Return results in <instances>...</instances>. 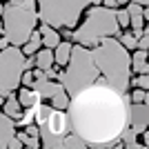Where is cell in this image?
<instances>
[{"mask_svg": "<svg viewBox=\"0 0 149 149\" xmlns=\"http://www.w3.org/2000/svg\"><path fill=\"white\" fill-rule=\"evenodd\" d=\"M129 91L120 93L105 78L71 96L69 116L78 136L93 147H111L129 127Z\"/></svg>", "mask_w": 149, "mask_h": 149, "instance_id": "1", "label": "cell"}, {"mask_svg": "<svg viewBox=\"0 0 149 149\" xmlns=\"http://www.w3.org/2000/svg\"><path fill=\"white\" fill-rule=\"evenodd\" d=\"M93 58L100 67V74L113 89L120 93L129 91L131 85V71H134V58L129 49L120 42V38L107 36L100 40V45L93 47Z\"/></svg>", "mask_w": 149, "mask_h": 149, "instance_id": "2", "label": "cell"}, {"mask_svg": "<svg viewBox=\"0 0 149 149\" xmlns=\"http://www.w3.org/2000/svg\"><path fill=\"white\" fill-rule=\"evenodd\" d=\"M100 78H102V74H100V67L96 62V58H93V49L85 47L80 42L74 45L71 60L65 67V71H60V82L67 87L69 96L91 87L93 82H98Z\"/></svg>", "mask_w": 149, "mask_h": 149, "instance_id": "3", "label": "cell"}, {"mask_svg": "<svg viewBox=\"0 0 149 149\" xmlns=\"http://www.w3.org/2000/svg\"><path fill=\"white\" fill-rule=\"evenodd\" d=\"M120 22H118V9H109V7L93 5L89 7V13L85 22L78 25L74 31V42H80L85 47H96L100 40L107 36H118L120 33Z\"/></svg>", "mask_w": 149, "mask_h": 149, "instance_id": "4", "label": "cell"}, {"mask_svg": "<svg viewBox=\"0 0 149 149\" xmlns=\"http://www.w3.org/2000/svg\"><path fill=\"white\" fill-rule=\"evenodd\" d=\"M36 123L40 125V138H42L45 149H56L62 147L65 138L74 131L71 116L65 109H56L54 105H36Z\"/></svg>", "mask_w": 149, "mask_h": 149, "instance_id": "5", "label": "cell"}, {"mask_svg": "<svg viewBox=\"0 0 149 149\" xmlns=\"http://www.w3.org/2000/svg\"><path fill=\"white\" fill-rule=\"evenodd\" d=\"M100 5V0H40L38 2V13L40 22H49L56 29H74L80 22V16L87 7Z\"/></svg>", "mask_w": 149, "mask_h": 149, "instance_id": "6", "label": "cell"}, {"mask_svg": "<svg viewBox=\"0 0 149 149\" xmlns=\"http://www.w3.org/2000/svg\"><path fill=\"white\" fill-rule=\"evenodd\" d=\"M38 22H40V13L36 9L18 7L11 0L2 5V33L11 40V45L22 47L36 31Z\"/></svg>", "mask_w": 149, "mask_h": 149, "instance_id": "7", "label": "cell"}, {"mask_svg": "<svg viewBox=\"0 0 149 149\" xmlns=\"http://www.w3.org/2000/svg\"><path fill=\"white\" fill-rule=\"evenodd\" d=\"M27 71V54L18 45H9L0 51V96L7 98L9 93L22 85V76Z\"/></svg>", "mask_w": 149, "mask_h": 149, "instance_id": "8", "label": "cell"}, {"mask_svg": "<svg viewBox=\"0 0 149 149\" xmlns=\"http://www.w3.org/2000/svg\"><path fill=\"white\" fill-rule=\"evenodd\" d=\"M18 127V120L11 118L9 113H0V149H9V143H11V138L18 134L16 131Z\"/></svg>", "mask_w": 149, "mask_h": 149, "instance_id": "9", "label": "cell"}, {"mask_svg": "<svg viewBox=\"0 0 149 149\" xmlns=\"http://www.w3.org/2000/svg\"><path fill=\"white\" fill-rule=\"evenodd\" d=\"M33 89L40 93L42 100H51V98H56L58 93L67 91V87H65L62 82H56V80H36Z\"/></svg>", "mask_w": 149, "mask_h": 149, "instance_id": "10", "label": "cell"}, {"mask_svg": "<svg viewBox=\"0 0 149 149\" xmlns=\"http://www.w3.org/2000/svg\"><path fill=\"white\" fill-rule=\"evenodd\" d=\"M40 33H42V42H45V47H49V49H56L58 45L62 42V36L58 33L56 27L49 25V22H42V25H40Z\"/></svg>", "mask_w": 149, "mask_h": 149, "instance_id": "11", "label": "cell"}, {"mask_svg": "<svg viewBox=\"0 0 149 149\" xmlns=\"http://www.w3.org/2000/svg\"><path fill=\"white\" fill-rule=\"evenodd\" d=\"M22 107H25V105L20 102V98H18V96L9 93V96L5 98V107H2V111H5V113H9L11 118L20 120L22 116H25V113H22Z\"/></svg>", "mask_w": 149, "mask_h": 149, "instance_id": "12", "label": "cell"}, {"mask_svg": "<svg viewBox=\"0 0 149 149\" xmlns=\"http://www.w3.org/2000/svg\"><path fill=\"white\" fill-rule=\"evenodd\" d=\"M42 47H45V42H42V33H40V29H36L33 33H31V38L27 40L25 45H22V51H25L27 56H33V54H38Z\"/></svg>", "mask_w": 149, "mask_h": 149, "instance_id": "13", "label": "cell"}, {"mask_svg": "<svg viewBox=\"0 0 149 149\" xmlns=\"http://www.w3.org/2000/svg\"><path fill=\"white\" fill-rule=\"evenodd\" d=\"M54 62H56V51L49 49V47H42V49L36 54V67L49 69V67H54Z\"/></svg>", "mask_w": 149, "mask_h": 149, "instance_id": "14", "label": "cell"}, {"mask_svg": "<svg viewBox=\"0 0 149 149\" xmlns=\"http://www.w3.org/2000/svg\"><path fill=\"white\" fill-rule=\"evenodd\" d=\"M54 51H56V65H60V67H67L69 60H71L74 45H71V42H60Z\"/></svg>", "mask_w": 149, "mask_h": 149, "instance_id": "15", "label": "cell"}, {"mask_svg": "<svg viewBox=\"0 0 149 149\" xmlns=\"http://www.w3.org/2000/svg\"><path fill=\"white\" fill-rule=\"evenodd\" d=\"M18 98H20V102H22L25 107H36L38 102L42 100V98H40V93H38L33 87H22L18 91Z\"/></svg>", "mask_w": 149, "mask_h": 149, "instance_id": "16", "label": "cell"}, {"mask_svg": "<svg viewBox=\"0 0 149 149\" xmlns=\"http://www.w3.org/2000/svg\"><path fill=\"white\" fill-rule=\"evenodd\" d=\"M131 58H134V71L140 74V71H143V65L147 62V58H149V49H140V47H138V49L131 54Z\"/></svg>", "mask_w": 149, "mask_h": 149, "instance_id": "17", "label": "cell"}, {"mask_svg": "<svg viewBox=\"0 0 149 149\" xmlns=\"http://www.w3.org/2000/svg\"><path fill=\"white\" fill-rule=\"evenodd\" d=\"M138 40H140V38H138L134 31H125V33H120V42H123L129 51H136L138 49Z\"/></svg>", "mask_w": 149, "mask_h": 149, "instance_id": "18", "label": "cell"}, {"mask_svg": "<svg viewBox=\"0 0 149 149\" xmlns=\"http://www.w3.org/2000/svg\"><path fill=\"white\" fill-rule=\"evenodd\" d=\"M69 102H71L69 91H62V93H58L56 98H51V105L56 107V109H69Z\"/></svg>", "mask_w": 149, "mask_h": 149, "instance_id": "19", "label": "cell"}, {"mask_svg": "<svg viewBox=\"0 0 149 149\" xmlns=\"http://www.w3.org/2000/svg\"><path fill=\"white\" fill-rule=\"evenodd\" d=\"M136 136H138V131L134 129V127H127V131L123 134V143L127 145V147H138V143H136Z\"/></svg>", "mask_w": 149, "mask_h": 149, "instance_id": "20", "label": "cell"}, {"mask_svg": "<svg viewBox=\"0 0 149 149\" xmlns=\"http://www.w3.org/2000/svg\"><path fill=\"white\" fill-rule=\"evenodd\" d=\"M147 91H149V89H143V87H136V89H134V91L129 93V98H131V102H134V105H140V102H143V105H145V98H147Z\"/></svg>", "mask_w": 149, "mask_h": 149, "instance_id": "21", "label": "cell"}, {"mask_svg": "<svg viewBox=\"0 0 149 149\" xmlns=\"http://www.w3.org/2000/svg\"><path fill=\"white\" fill-rule=\"evenodd\" d=\"M118 22H120V27H131V13H129V9L125 7V9H118Z\"/></svg>", "mask_w": 149, "mask_h": 149, "instance_id": "22", "label": "cell"}, {"mask_svg": "<svg viewBox=\"0 0 149 149\" xmlns=\"http://www.w3.org/2000/svg\"><path fill=\"white\" fill-rule=\"evenodd\" d=\"M131 85L134 87L149 89V74H138V78H131Z\"/></svg>", "mask_w": 149, "mask_h": 149, "instance_id": "23", "label": "cell"}, {"mask_svg": "<svg viewBox=\"0 0 149 149\" xmlns=\"http://www.w3.org/2000/svg\"><path fill=\"white\" fill-rule=\"evenodd\" d=\"M22 85H25V87H33V85H36V74H33L31 69L25 71V76H22Z\"/></svg>", "mask_w": 149, "mask_h": 149, "instance_id": "24", "label": "cell"}, {"mask_svg": "<svg viewBox=\"0 0 149 149\" xmlns=\"http://www.w3.org/2000/svg\"><path fill=\"white\" fill-rule=\"evenodd\" d=\"M18 7H27V9H36V0H11Z\"/></svg>", "mask_w": 149, "mask_h": 149, "instance_id": "25", "label": "cell"}, {"mask_svg": "<svg viewBox=\"0 0 149 149\" xmlns=\"http://www.w3.org/2000/svg\"><path fill=\"white\" fill-rule=\"evenodd\" d=\"M45 71H47V78H49V80H54V78H60V71H58L56 67H49V69H45Z\"/></svg>", "mask_w": 149, "mask_h": 149, "instance_id": "26", "label": "cell"}, {"mask_svg": "<svg viewBox=\"0 0 149 149\" xmlns=\"http://www.w3.org/2000/svg\"><path fill=\"white\" fill-rule=\"evenodd\" d=\"M105 7H109V9H116V7H120L118 0H105Z\"/></svg>", "mask_w": 149, "mask_h": 149, "instance_id": "27", "label": "cell"}, {"mask_svg": "<svg viewBox=\"0 0 149 149\" xmlns=\"http://www.w3.org/2000/svg\"><path fill=\"white\" fill-rule=\"evenodd\" d=\"M145 145L149 147V127H147V131H145Z\"/></svg>", "mask_w": 149, "mask_h": 149, "instance_id": "28", "label": "cell"}, {"mask_svg": "<svg viewBox=\"0 0 149 149\" xmlns=\"http://www.w3.org/2000/svg\"><path fill=\"white\" fill-rule=\"evenodd\" d=\"M134 2H138V5H143V7L149 5V0H134Z\"/></svg>", "mask_w": 149, "mask_h": 149, "instance_id": "29", "label": "cell"}, {"mask_svg": "<svg viewBox=\"0 0 149 149\" xmlns=\"http://www.w3.org/2000/svg\"><path fill=\"white\" fill-rule=\"evenodd\" d=\"M145 18H147V22H149V5L145 7Z\"/></svg>", "mask_w": 149, "mask_h": 149, "instance_id": "30", "label": "cell"}, {"mask_svg": "<svg viewBox=\"0 0 149 149\" xmlns=\"http://www.w3.org/2000/svg\"><path fill=\"white\" fill-rule=\"evenodd\" d=\"M118 2H120V7H123V5H129L131 0H118Z\"/></svg>", "mask_w": 149, "mask_h": 149, "instance_id": "31", "label": "cell"}, {"mask_svg": "<svg viewBox=\"0 0 149 149\" xmlns=\"http://www.w3.org/2000/svg\"><path fill=\"white\" fill-rule=\"evenodd\" d=\"M145 105H149V91H147V98H145Z\"/></svg>", "mask_w": 149, "mask_h": 149, "instance_id": "32", "label": "cell"}, {"mask_svg": "<svg viewBox=\"0 0 149 149\" xmlns=\"http://www.w3.org/2000/svg\"><path fill=\"white\" fill-rule=\"evenodd\" d=\"M38 2H40V0H38Z\"/></svg>", "mask_w": 149, "mask_h": 149, "instance_id": "33", "label": "cell"}]
</instances>
